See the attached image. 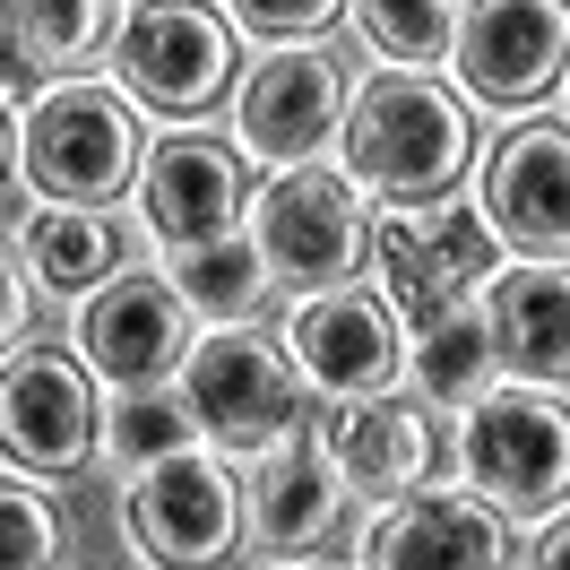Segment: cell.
Here are the masks:
<instances>
[{
  "label": "cell",
  "instance_id": "16",
  "mask_svg": "<svg viewBox=\"0 0 570 570\" xmlns=\"http://www.w3.org/2000/svg\"><path fill=\"white\" fill-rule=\"evenodd\" d=\"M510 535L475 493H390L363 535V570H501Z\"/></svg>",
  "mask_w": 570,
  "mask_h": 570
},
{
  "label": "cell",
  "instance_id": "10",
  "mask_svg": "<svg viewBox=\"0 0 570 570\" xmlns=\"http://www.w3.org/2000/svg\"><path fill=\"white\" fill-rule=\"evenodd\" d=\"M562 52H570V9L562 0H475L450 27V70L475 105H553L562 96Z\"/></svg>",
  "mask_w": 570,
  "mask_h": 570
},
{
  "label": "cell",
  "instance_id": "9",
  "mask_svg": "<svg viewBox=\"0 0 570 570\" xmlns=\"http://www.w3.org/2000/svg\"><path fill=\"white\" fill-rule=\"evenodd\" d=\"M363 259H381L390 321L424 328L441 312L475 303V285L493 277V234L475 225V208H397V216H381Z\"/></svg>",
  "mask_w": 570,
  "mask_h": 570
},
{
  "label": "cell",
  "instance_id": "5",
  "mask_svg": "<svg viewBox=\"0 0 570 570\" xmlns=\"http://www.w3.org/2000/svg\"><path fill=\"white\" fill-rule=\"evenodd\" d=\"M250 250L268 285H294V294H321V285H355L363 250H372V208L346 174H321V165H294L277 174L259 199H250Z\"/></svg>",
  "mask_w": 570,
  "mask_h": 570
},
{
  "label": "cell",
  "instance_id": "7",
  "mask_svg": "<svg viewBox=\"0 0 570 570\" xmlns=\"http://www.w3.org/2000/svg\"><path fill=\"white\" fill-rule=\"evenodd\" d=\"M96 372L61 346V337H18L0 355V459L27 475H78L96 459Z\"/></svg>",
  "mask_w": 570,
  "mask_h": 570
},
{
  "label": "cell",
  "instance_id": "28",
  "mask_svg": "<svg viewBox=\"0 0 570 570\" xmlns=\"http://www.w3.org/2000/svg\"><path fill=\"white\" fill-rule=\"evenodd\" d=\"M27 337V277H18V259H9V243H0V355Z\"/></svg>",
  "mask_w": 570,
  "mask_h": 570
},
{
  "label": "cell",
  "instance_id": "15",
  "mask_svg": "<svg viewBox=\"0 0 570 570\" xmlns=\"http://www.w3.org/2000/svg\"><path fill=\"white\" fill-rule=\"evenodd\" d=\"M484 234L519 250V259H562V234H570V139L562 121L544 112L528 130H510L484 165Z\"/></svg>",
  "mask_w": 570,
  "mask_h": 570
},
{
  "label": "cell",
  "instance_id": "27",
  "mask_svg": "<svg viewBox=\"0 0 570 570\" xmlns=\"http://www.w3.org/2000/svg\"><path fill=\"white\" fill-rule=\"evenodd\" d=\"M225 9H234L225 27H250L259 43H303V36H321L346 0H225Z\"/></svg>",
  "mask_w": 570,
  "mask_h": 570
},
{
  "label": "cell",
  "instance_id": "2",
  "mask_svg": "<svg viewBox=\"0 0 570 570\" xmlns=\"http://www.w3.org/2000/svg\"><path fill=\"white\" fill-rule=\"evenodd\" d=\"M147 130L112 78H52L18 121V174L43 208H105L139 181Z\"/></svg>",
  "mask_w": 570,
  "mask_h": 570
},
{
  "label": "cell",
  "instance_id": "1",
  "mask_svg": "<svg viewBox=\"0 0 570 570\" xmlns=\"http://www.w3.org/2000/svg\"><path fill=\"white\" fill-rule=\"evenodd\" d=\"M346 181L381 190L397 208H432L441 190H459L475 165V121L466 96H450L441 78L415 70H381L346 96Z\"/></svg>",
  "mask_w": 570,
  "mask_h": 570
},
{
  "label": "cell",
  "instance_id": "6",
  "mask_svg": "<svg viewBox=\"0 0 570 570\" xmlns=\"http://www.w3.org/2000/svg\"><path fill=\"white\" fill-rule=\"evenodd\" d=\"M466 493L484 510H519V519H553L570 484V424L553 390H484L466 406L459 432Z\"/></svg>",
  "mask_w": 570,
  "mask_h": 570
},
{
  "label": "cell",
  "instance_id": "29",
  "mask_svg": "<svg viewBox=\"0 0 570 570\" xmlns=\"http://www.w3.org/2000/svg\"><path fill=\"white\" fill-rule=\"evenodd\" d=\"M562 544H570V528H562V510L535 528V553H528V570H562Z\"/></svg>",
  "mask_w": 570,
  "mask_h": 570
},
{
  "label": "cell",
  "instance_id": "11",
  "mask_svg": "<svg viewBox=\"0 0 570 570\" xmlns=\"http://www.w3.org/2000/svg\"><path fill=\"white\" fill-rule=\"evenodd\" d=\"M70 355L96 381H112V390H156L190 355V303L165 285V268H112L87 294V312H78Z\"/></svg>",
  "mask_w": 570,
  "mask_h": 570
},
{
  "label": "cell",
  "instance_id": "8",
  "mask_svg": "<svg viewBox=\"0 0 570 570\" xmlns=\"http://www.w3.org/2000/svg\"><path fill=\"white\" fill-rule=\"evenodd\" d=\"M121 528L156 570H216L243 544V484L190 441L174 459L130 466V493H121Z\"/></svg>",
  "mask_w": 570,
  "mask_h": 570
},
{
  "label": "cell",
  "instance_id": "13",
  "mask_svg": "<svg viewBox=\"0 0 570 570\" xmlns=\"http://www.w3.org/2000/svg\"><path fill=\"white\" fill-rule=\"evenodd\" d=\"M285 355L294 372L312 381L321 397H381L397 381V321L381 294H363V285H321V294H303V312L285 328Z\"/></svg>",
  "mask_w": 570,
  "mask_h": 570
},
{
  "label": "cell",
  "instance_id": "4",
  "mask_svg": "<svg viewBox=\"0 0 570 570\" xmlns=\"http://www.w3.org/2000/svg\"><path fill=\"white\" fill-rule=\"evenodd\" d=\"M112 78L130 105H156L174 121H208L234 87V27L208 0H130L112 27Z\"/></svg>",
  "mask_w": 570,
  "mask_h": 570
},
{
  "label": "cell",
  "instance_id": "12",
  "mask_svg": "<svg viewBox=\"0 0 570 570\" xmlns=\"http://www.w3.org/2000/svg\"><path fill=\"white\" fill-rule=\"evenodd\" d=\"M337 112H346V70L312 43H268L234 87V147H250L259 165H303L312 147L337 139Z\"/></svg>",
  "mask_w": 570,
  "mask_h": 570
},
{
  "label": "cell",
  "instance_id": "3",
  "mask_svg": "<svg viewBox=\"0 0 570 570\" xmlns=\"http://www.w3.org/2000/svg\"><path fill=\"white\" fill-rule=\"evenodd\" d=\"M181 372V406H190V424L225 441V450H268L285 424H303V372L285 355L268 328L250 321H216L190 337V355L174 363Z\"/></svg>",
  "mask_w": 570,
  "mask_h": 570
},
{
  "label": "cell",
  "instance_id": "23",
  "mask_svg": "<svg viewBox=\"0 0 570 570\" xmlns=\"http://www.w3.org/2000/svg\"><path fill=\"white\" fill-rule=\"evenodd\" d=\"M165 285H174L199 321H243L250 303L268 294V268H259V250H250L243 225H225L208 243H181L174 268H165Z\"/></svg>",
  "mask_w": 570,
  "mask_h": 570
},
{
  "label": "cell",
  "instance_id": "21",
  "mask_svg": "<svg viewBox=\"0 0 570 570\" xmlns=\"http://www.w3.org/2000/svg\"><path fill=\"white\" fill-rule=\"evenodd\" d=\"M415 346H406V372H415V390L432 397V406H475L484 397V381H493V337H484V312L475 303H459V312H441V321L406 328Z\"/></svg>",
  "mask_w": 570,
  "mask_h": 570
},
{
  "label": "cell",
  "instance_id": "17",
  "mask_svg": "<svg viewBox=\"0 0 570 570\" xmlns=\"http://www.w3.org/2000/svg\"><path fill=\"white\" fill-rule=\"evenodd\" d=\"M243 501H250V535H259L268 553H312V544L337 528L346 484H337V466H328L312 415L285 424L268 450H250V493Z\"/></svg>",
  "mask_w": 570,
  "mask_h": 570
},
{
  "label": "cell",
  "instance_id": "25",
  "mask_svg": "<svg viewBox=\"0 0 570 570\" xmlns=\"http://www.w3.org/2000/svg\"><path fill=\"white\" fill-rule=\"evenodd\" d=\"M96 441H112V459L121 466H147V459H174V450H190L199 441V424H190V406L165 390H112L105 406V432Z\"/></svg>",
  "mask_w": 570,
  "mask_h": 570
},
{
  "label": "cell",
  "instance_id": "30",
  "mask_svg": "<svg viewBox=\"0 0 570 570\" xmlns=\"http://www.w3.org/2000/svg\"><path fill=\"white\" fill-rule=\"evenodd\" d=\"M9 165H18V130H9V112H0V181H9Z\"/></svg>",
  "mask_w": 570,
  "mask_h": 570
},
{
  "label": "cell",
  "instance_id": "19",
  "mask_svg": "<svg viewBox=\"0 0 570 570\" xmlns=\"http://www.w3.org/2000/svg\"><path fill=\"white\" fill-rule=\"evenodd\" d=\"M562 259H519V268L484 277V337L519 390H562Z\"/></svg>",
  "mask_w": 570,
  "mask_h": 570
},
{
  "label": "cell",
  "instance_id": "26",
  "mask_svg": "<svg viewBox=\"0 0 570 570\" xmlns=\"http://www.w3.org/2000/svg\"><path fill=\"white\" fill-rule=\"evenodd\" d=\"M0 570H61V510L0 466Z\"/></svg>",
  "mask_w": 570,
  "mask_h": 570
},
{
  "label": "cell",
  "instance_id": "18",
  "mask_svg": "<svg viewBox=\"0 0 570 570\" xmlns=\"http://www.w3.org/2000/svg\"><path fill=\"white\" fill-rule=\"evenodd\" d=\"M321 450L337 466V484L346 493H415L432 466V424L424 406H406V397H346L337 415L321 424Z\"/></svg>",
  "mask_w": 570,
  "mask_h": 570
},
{
  "label": "cell",
  "instance_id": "24",
  "mask_svg": "<svg viewBox=\"0 0 570 570\" xmlns=\"http://www.w3.org/2000/svg\"><path fill=\"white\" fill-rule=\"evenodd\" d=\"M450 27L459 9L450 0H355V36L390 61V70H424L450 52Z\"/></svg>",
  "mask_w": 570,
  "mask_h": 570
},
{
  "label": "cell",
  "instance_id": "20",
  "mask_svg": "<svg viewBox=\"0 0 570 570\" xmlns=\"http://www.w3.org/2000/svg\"><path fill=\"white\" fill-rule=\"evenodd\" d=\"M112 36V0H0V96L52 87Z\"/></svg>",
  "mask_w": 570,
  "mask_h": 570
},
{
  "label": "cell",
  "instance_id": "22",
  "mask_svg": "<svg viewBox=\"0 0 570 570\" xmlns=\"http://www.w3.org/2000/svg\"><path fill=\"white\" fill-rule=\"evenodd\" d=\"M27 268L52 294H96L121 268V234L96 208H36L27 216Z\"/></svg>",
  "mask_w": 570,
  "mask_h": 570
},
{
  "label": "cell",
  "instance_id": "14",
  "mask_svg": "<svg viewBox=\"0 0 570 570\" xmlns=\"http://www.w3.org/2000/svg\"><path fill=\"white\" fill-rule=\"evenodd\" d=\"M243 216V156L208 130H165L139 156V225L165 250L208 243Z\"/></svg>",
  "mask_w": 570,
  "mask_h": 570
}]
</instances>
